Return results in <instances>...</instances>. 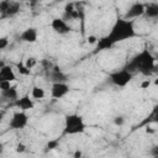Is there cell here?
<instances>
[{"label": "cell", "instance_id": "1", "mask_svg": "<svg viewBox=\"0 0 158 158\" xmlns=\"http://www.w3.org/2000/svg\"><path fill=\"white\" fill-rule=\"evenodd\" d=\"M135 36H136V31H135V27H133V21L117 19L115 21V23L112 25L110 32L105 37L98 40V42H96V52L110 49L115 43L130 40V38H132Z\"/></svg>", "mask_w": 158, "mask_h": 158}, {"label": "cell", "instance_id": "2", "mask_svg": "<svg viewBox=\"0 0 158 158\" xmlns=\"http://www.w3.org/2000/svg\"><path fill=\"white\" fill-rule=\"evenodd\" d=\"M122 69L130 72L131 74H133V72H139L141 74L148 77L156 69V59L148 49H143L132 59H130Z\"/></svg>", "mask_w": 158, "mask_h": 158}, {"label": "cell", "instance_id": "3", "mask_svg": "<svg viewBox=\"0 0 158 158\" xmlns=\"http://www.w3.org/2000/svg\"><path fill=\"white\" fill-rule=\"evenodd\" d=\"M86 126L84 123V120L78 114H70L65 116L64 120V135H79L85 131Z\"/></svg>", "mask_w": 158, "mask_h": 158}, {"label": "cell", "instance_id": "4", "mask_svg": "<svg viewBox=\"0 0 158 158\" xmlns=\"http://www.w3.org/2000/svg\"><path fill=\"white\" fill-rule=\"evenodd\" d=\"M132 77L133 74H131L130 72L125 70V69H120V70H115V72H111L109 74V79L110 81L118 86V88H125L131 80H132Z\"/></svg>", "mask_w": 158, "mask_h": 158}, {"label": "cell", "instance_id": "5", "mask_svg": "<svg viewBox=\"0 0 158 158\" xmlns=\"http://www.w3.org/2000/svg\"><path fill=\"white\" fill-rule=\"evenodd\" d=\"M27 123H28L27 114L25 111H16L9 122V127L11 130H21V128L26 127Z\"/></svg>", "mask_w": 158, "mask_h": 158}, {"label": "cell", "instance_id": "6", "mask_svg": "<svg viewBox=\"0 0 158 158\" xmlns=\"http://www.w3.org/2000/svg\"><path fill=\"white\" fill-rule=\"evenodd\" d=\"M51 27H52V30L54 32H57L59 35H67V33H69L72 31V27L67 23V21L60 19V17L53 19L52 22H51Z\"/></svg>", "mask_w": 158, "mask_h": 158}, {"label": "cell", "instance_id": "7", "mask_svg": "<svg viewBox=\"0 0 158 158\" xmlns=\"http://www.w3.org/2000/svg\"><path fill=\"white\" fill-rule=\"evenodd\" d=\"M144 14V4L142 2H135L130 6V9L126 11L125 14V17L123 20H130L132 21V19H136V17H139Z\"/></svg>", "mask_w": 158, "mask_h": 158}, {"label": "cell", "instance_id": "8", "mask_svg": "<svg viewBox=\"0 0 158 158\" xmlns=\"http://www.w3.org/2000/svg\"><path fill=\"white\" fill-rule=\"evenodd\" d=\"M69 85L67 83H54L52 84V89H51V95L53 99H60L63 96H65L69 93Z\"/></svg>", "mask_w": 158, "mask_h": 158}, {"label": "cell", "instance_id": "9", "mask_svg": "<svg viewBox=\"0 0 158 158\" xmlns=\"http://www.w3.org/2000/svg\"><path fill=\"white\" fill-rule=\"evenodd\" d=\"M12 105H14V106H16V107H19L21 111L32 110V109L35 107V102H33V100L31 99V96H30L28 94L20 96L17 100H15V101H14V104H12Z\"/></svg>", "mask_w": 158, "mask_h": 158}, {"label": "cell", "instance_id": "10", "mask_svg": "<svg viewBox=\"0 0 158 158\" xmlns=\"http://www.w3.org/2000/svg\"><path fill=\"white\" fill-rule=\"evenodd\" d=\"M37 37H38L37 30L35 27H27L20 33L19 40L22 42H27V43H35L37 41Z\"/></svg>", "mask_w": 158, "mask_h": 158}, {"label": "cell", "instance_id": "11", "mask_svg": "<svg viewBox=\"0 0 158 158\" xmlns=\"http://www.w3.org/2000/svg\"><path fill=\"white\" fill-rule=\"evenodd\" d=\"M48 77H49V80L53 81V84H54V83H65L67 79H68V77H67V75L60 70V68L57 67V65H53V67L48 70Z\"/></svg>", "mask_w": 158, "mask_h": 158}, {"label": "cell", "instance_id": "12", "mask_svg": "<svg viewBox=\"0 0 158 158\" xmlns=\"http://www.w3.org/2000/svg\"><path fill=\"white\" fill-rule=\"evenodd\" d=\"M21 9V4L17 1H10L7 9L0 15V19H9V17H14L15 15H17L20 12Z\"/></svg>", "mask_w": 158, "mask_h": 158}, {"label": "cell", "instance_id": "13", "mask_svg": "<svg viewBox=\"0 0 158 158\" xmlns=\"http://www.w3.org/2000/svg\"><path fill=\"white\" fill-rule=\"evenodd\" d=\"M14 80H16V75L14 73V69L11 65L6 64L5 67H2L0 69V83H2V81H10L11 83Z\"/></svg>", "mask_w": 158, "mask_h": 158}, {"label": "cell", "instance_id": "14", "mask_svg": "<svg viewBox=\"0 0 158 158\" xmlns=\"http://www.w3.org/2000/svg\"><path fill=\"white\" fill-rule=\"evenodd\" d=\"M0 96L6 99V100H9V101H15V100L19 99V93H17L16 86H11L7 90L0 91Z\"/></svg>", "mask_w": 158, "mask_h": 158}, {"label": "cell", "instance_id": "15", "mask_svg": "<svg viewBox=\"0 0 158 158\" xmlns=\"http://www.w3.org/2000/svg\"><path fill=\"white\" fill-rule=\"evenodd\" d=\"M146 17L148 19H157L158 17V5L156 2L144 5V14Z\"/></svg>", "mask_w": 158, "mask_h": 158}, {"label": "cell", "instance_id": "16", "mask_svg": "<svg viewBox=\"0 0 158 158\" xmlns=\"http://www.w3.org/2000/svg\"><path fill=\"white\" fill-rule=\"evenodd\" d=\"M46 93L41 86H33L31 90V98L36 99V100H42L44 98Z\"/></svg>", "mask_w": 158, "mask_h": 158}, {"label": "cell", "instance_id": "17", "mask_svg": "<svg viewBox=\"0 0 158 158\" xmlns=\"http://www.w3.org/2000/svg\"><path fill=\"white\" fill-rule=\"evenodd\" d=\"M37 64V59L35 58V57H28L27 59H26V62H25V67L27 68V69H32L35 65Z\"/></svg>", "mask_w": 158, "mask_h": 158}, {"label": "cell", "instance_id": "18", "mask_svg": "<svg viewBox=\"0 0 158 158\" xmlns=\"http://www.w3.org/2000/svg\"><path fill=\"white\" fill-rule=\"evenodd\" d=\"M16 67H17V70H19V73H20L21 75H30V74H31V70L27 69L23 63H19Z\"/></svg>", "mask_w": 158, "mask_h": 158}, {"label": "cell", "instance_id": "19", "mask_svg": "<svg viewBox=\"0 0 158 158\" xmlns=\"http://www.w3.org/2000/svg\"><path fill=\"white\" fill-rule=\"evenodd\" d=\"M58 144H59V139H58V138H57V139H51V141L47 143V146H46V151L56 149V148L58 147Z\"/></svg>", "mask_w": 158, "mask_h": 158}, {"label": "cell", "instance_id": "20", "mask_svg": "<svg viewBox=\"0 0 158 158\" xmlns=\"http://www.w3.org/2000/svg\"><path fill=\"white\" fill-rule=\"evenodd\" d=\"M9 4H10V1H9V0H2V1H0V15H1L6 9H7Z\"/></svg>", "mask_w": 158, "mask_h": 158}, {"label": "cell", "instance_id": "21", "mask_svg": "<svg viewBox=\"0 0 158 158\" xmlns=\"http://www.w3.org/2000/svg\"><path fill=\"white\" fill-rule=\"evenodd\" d=\"M7 44H9V40H7V37H0V51L4 49V48H6Z\"/></svg>", "mask_w": 158, "mask_h": 158}, {"label": "cell", "instance_id": "22", "mask_svg": "<svg viewBox=\"0 0 158 158\" xmlns=\"http://www.w3.org/2000/svg\"><path fill=\"white\" fill-rule=\"evenodd\" d=\"M114 123H115L116 126H122V125L125 123V118H123L122 116H116V117L114 118Z\"/></svg>", "mask_w": 158, "mask_h": 158}, {"label": "cell", "instance_id": "23", "mask_svg": "<svg viewBox=\"0 0 158 158\" xmlns=\"http://www.w3.org/2000/svg\"><path fill=\"white\" fill-rule=\"evenodd\" d=\"M9 88H11V83L10 81H2V83H0V91L7 90Z\"/></svg>", "mask_w": 158, "mask_h": 158}, {"label": "cell", "instance_id": "24", "mask_svg": "<svg viewBox=\"0 0 158 158\" xmlns=\"http://www.w3.org/2000/svg\"><path fill=\"white\" fill-rule=\"evenodd\" d=\"M151 86V79H146L141 83V89H148Z\"/></svg>", "mask_w": 158, "mask_h": 158}, {"label": "cell", "instance_id": "25", "mask_svg": "<svg viewBox=\"0 0 158 158\" xmlns=\"http://www.w3.org/2000/svg\"><path fill=\"white\" fill-rule=\"evenodd\" d=\"M26 151V146L23 144V143H19L17 146H16V152L17 153H23Z\"/></svg>", "mask_w": 158, "mask_h": 158}, {"label": "cell", "instance_id": "26", "mask_svg": "<svg viewBox=\"0 0 158 158\" xmlns=\"http://www.w3.org/2000/svg\"><path fill=\"white\" fill-rule=\"evenodd\" d=\"M86 41H88V43H89V44H94V43H96V42H98V37H96V36H94V35H91V36H89V37H88V40H86Z\"/></svg>", "mask_w": 158, "mask_h": 158}, {"label": "cell", "instance_id": "27", "mask_svg": "<svg viewBox=\"0 0 158 158\" xmlns=\"http://www.w3.org/2000/svg\"><path fill=\"white\" fill-rule=\"evenodd\" d=\"M81 157H83V152H81V151H79V149H77V151L74 152L73 158H81Z\"/></svg>", "mask_w": 158, "mask_h": 158}, {"label": "cell", "instance_id": "28", "mask_svg": "<svg viewBox=\"0 0 158 158\" xmlns=\"http://www.w3.org/2000/svg\"><path fill=\"white\" fill-rule=\"evenodd\" d=\"M2 152H4V144H2L1 142H0V154H1Z\"/></svg>", "mask_w": 158, "mask_h": 158}, {"label": "cell", "instance_id": "29", "mask_svg": "<svg viewBox=\"0 0 158 158\" xmlns=\"http://www.w3.org/2000/svg\"><path fill=\"white\" fill-rule=\"evenodd\" d=\"M5 65H6V64H5V62H4V60H0V69H1L2 67H5Z\"/></svg>", "mask_w": 158, "mask_h": 158}, {"label": "cell", "instance_id": "30", "mask_svg": "<svg viewBox=\"0 0 158 158\" xmlns=\"http://www.w3.org/2000/svg\"><path fill=\"white\" fill-rule=\"evenodd\" d=\"M2 118H4V112H0V123L2 122Z\"/></svg>", "mask_w": 158, "mask_h": 158}]
</instances>
